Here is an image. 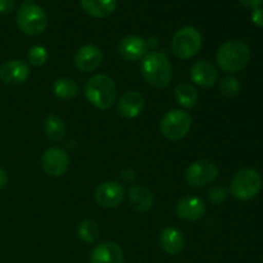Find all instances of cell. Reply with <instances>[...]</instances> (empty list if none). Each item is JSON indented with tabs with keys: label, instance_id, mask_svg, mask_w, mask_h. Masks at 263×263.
I'll return each mask as SVG.
<instances>
[{
	"label": "cell",
	"instance_id": "20",
	"mask_svg": "<svg viewBox=\"0 0 263 263\" xmlns=\"http://www.w3.org/2000/svg\"><path fill=\"white\" fill-rule=\"evenodd\" d=\"M80 4L90 17L107 18L115 12L117 0H80Z\"/></svg>",
	"mask_w": 263,
	"mask_h": 263
},
{
	"label": "cell",
	"instance_id": "31",
	"mask_svg": "<svg viewBox=\"0 0 263 263\" xmlns=\"http://www.w3.org/2000/svg\"><path fill=\"white\" fill-rule=\"evenodd\" d=\"M8 182V174L5 172V170H3L2 167H0V189H3V187L7 185Z\"/></svg>",
	"mask_w": 263,
	"mask_h": 263
},
{
	"label": "cell",
	"instance_id": "8",
	"mask_svg": "<svg viewBox=\"0 0 263 263\" xmlns=\"http://www.w3.org/2000/svg\"><path fill=\"white\" fill-rule=\"evenodd\" d=\"M218 174H220V170L215 162L208 161V159H199L187 167L185 172V180L190 187L200 189L215 181L218 177Z\"/></svg>",
	"mask_w": 263,
	"mask_h": 263
},
{
	"label": "cell",
	"instance_id": "19",
	"mask_svg": "<svg viewBox=\"0 0 263 263\" xmlns=\"http://www.w3.org/2000/svg\"><path fill=\"white\" fill-rule=\"evenodd\" d=\"M159 244L162 249L170 256H177L181 253L185 248V238L181 231L177 228L170 226L161 233L159 236Z\"/></svg>",
	"mask_w": 263,
	"mask_h": 263
},
{
	"label": "cell",
	"instance_id": "28",
	"mask_svg": "<svg viewBox=\"0 0 263 263\" xmlns=\"http://www.w3.org/2000/svg\"><path fill=\"white\" fill-rule=\"evenodd\" d=\"M15 0H0V15H7L14 9Z\"/></svg>",
	"mask_w": 263,
	"mask_h": 263
},
{
	"label": "cell",
	"instance_id": "9",
	"mask_svg": "<svg viewBox=\"0 0 263 263\" xmlns=\"http://www.w3.org/2000/svg\"><path fill=\"white\" fill-rule=\"evenodd\" d=\"M41 167L48 176H63L69 167L68 154L59 146L48 148L41 157Z\"/></svg>",
	"mask_w": 263,
	"mask_h": 263
},
{
	"label": "cell",
	"instance_id": "17",
	"mask_svg": "<svg viewBox=\"0 0 263 263\" xmlns=\"http://www.w3.org/2000/svg\"><path fill=\"white\" fill-rule=\"evenodd\" d=\"M144 97L139 91H126L117 102V112L125 118H136L144 109Z\"/></svg>",
	"mask_w": 263,
	"mask_h": 263
},
{
	"label": "cell",
	"instance_id": "25",
	"mask_svg": "<svg viewBox=\"0 0 263 263\" xmlns=\"http://www.w3.org/2000/svg\"><path fill=\"white\" fill-rule=\"evenodd\" d=\"M240 91V82L236 77H223L220 82V92L226 98H234Z\"/></svg>",
	"mask_w": 263,
	"mask_h": 263
},
{
	"label": "cell",
	"instance_id": "18",
	"mask_svg": "<svg viewBox=\"0 0 263 263\" xmlns=\"http://www.w3.org/2000/svg\"><path fill=\"white\" fill-rule=\"evenodd\" d=\"M128 203L136 212H148L154 205V195L144 185H133L128 190Z\"/></svg>",
	"mask_w": 263,
	"mask_h": 263
},
{
	"label": "cell",
	"instance_id": "6",
	"mask_svg": "<svg viewBox=\"0 0 263 263\" xmlns=\"http://www.w3.org/2000/svg\"><path fill=\"white\" fill-rule=\"evenodd\" d=\"M202 33L195 27L180 28L171 41L172 51L180 59H190L195 57L202 49Z\"/></svg>",
	"mask_w": 263,
	"mask_h": 263
},
{
	"label": "cell",
	"instance_id": "29",
	"mask_svg": "<svg viewBox=\"0 0 263 263\" xmlns=\"http://www.w3.org/2000/svg\"><path fill=\"white\" fill-rule=\"evenodd\" d=\"M252 22L258 27H263V8H257L252 13Z\"/></svg>",
	"mask_w": 263,
	"mask_h": 263
},
{
	"label": "cell",
	"instance_id": "14",
	"mask_svg": "<svg viewBox=\"0 0 263 263\" xmlns=\"http://www.w3.org/2000/svg\"><path fill=\"white\" fill-rule=\"evenodd\" d=\"M148 49L146 40L136 35L125 36L118 44V53L127 62L140 61L146 55Z\"/></svg>",
	"mask_w": 263,
	"mask_h": 263
},
{
	"label": "cell",
	"instance_id": "11",
	"mask_svg": "<svg viewBox=\"0 0 263 263\" xmlns=\"http://www.w3.org/2000/svg\"><path fill=\"white\" fill-rule=\"evenodd\" d=\"M125 198V189L117 181H104L95 189V200L103 208H116Z\"/></svg>",
	"mask_w": 263,
	"mask_h": 263
},
{
	"label": "cell",
	"instance_id": "3",
	"mask_svg": "<svg viewBox=\"0 0 263 263\" xmlns=\"http://www.w3.org/2000/svg\"><path fill=\"white\" fill-rule=\"evenodd\" d=\"M216 61L222 71L236 73L251 61V49L241 40H229L218 48Z\"/></svg>",
	"mask_w": 263,
	"mask_h": 263
},
{
	"label": "cell",
	"instance_id": "1",
	"mask_svg": "<svg viewBox=\"0 0 263 263\" xmlns=\"http://www.w3.org/2000/svg\"><path fill=\"white\" fill-rule=\"evenodd\" d=\"M85 97L100 110H108L117 102V86L108 74H95L85 85Z\"/></svg>",
	"mask_w": 263,
	"mask_h": 263
},
{
	"label": "cell",
	"instance_id": "24",
	"mask_svg": "<svg viewBox=\"0 0 263 263\" xmlns=\"http://www.w3.org/2000/svg\"><path fill=\"white\" fill-rule=\"evenodd\" d=\"M77 236L85 244H94L100 236V228L97 221L84 220L77 228Z\"/></svg>",
	"mask_w": 263,
	"mask_h": 263
},
{
	"label": "cell",
	"instance_id": "16",
	"mask_svg": "<svg viewBox=\"0 0 263 263\" xmlns=\"http://www.w3.org/2000/svg\"><path fill=\"white\" fill-rule=\"evenodd\" d=\"M190 77L195 85L208 89L217 82L218 72L211 62L197 61L190 68Z\"/></svg>",
	"mask_w": 263,
	"mask_h": 263
},
{
	"label": "cell",
	"instance_id": "10",
	"mask_svg": "<svg viewBox=\"0 0 263 263\" xmlns=\"http://www.w3.org/2000/svg\"><path fill=\"white\" fill-rule=\"evenodd\" d=\"M30 73L28 64L21 59H12L0 66V81L9 86L25 84L30 77Z\"/></svg>",
	"mask_w": 263,
	"mask_h": 263
},
{
	"label": "cell",
	"instance_id": "32",
	"mask_svg": "<svg viewBox=\"0 0 263 263\" xmlns=\"http://www.w3.org/2000/svg\"><path fill=\"white\" fill-rule=\"evenodd\" d=\"M262 263H263V262H262Z\"/></svg>",
	"mask_w": 263,
	"mask_h": 263
},
{
	"label": "cell",
	"instance_id": "13",
	"mask_svg": "<svg viewBox=\"0 0 263 263\" xmlns=\"http://www.w3.org/2000/svg\"><path fill=\"white\" fill-rule=\"evenodd\" d=\"M207 212L205 204L203 200L198 197L193 195H186L181 198L176 204V215L180 220L189 221H198L203 217Z\"/></svg>",
	"mask_w": 263,
	"mask_h": 263
},
{
	"label": "cell",
	"instance_id": "12",
	"mask_svg": "<svg viewBox=\"0 0 263 263\" xmlns=\"http://www.w3.org/2000/svg\"><path fill=\"white\" fill-rule=\"evenodd\" d=\"M103 62V51L94 44L81 46L74 55V66L81 72H92L100 67Z\"/></svg>",
	"mask_w": 263,
	"mask_h": 263
},
{
	"label": "cell",
	"instance_id": "26",
	"mask_svg": "<svg viewBox=\"0 0 263 263\" xmlns=\"http://www.w3.org/2000/svg\"><path fill=\"white\" fill-rule=\"evenodd\" d=\"M49 54L44 46L41 45H35L28 50L27 53V59L32 66L35 67H41L48 62Z\"/></svg>",
	"mask_w": 263,
	"mask_h": 263
},
{
	"label": "cell",
	"instance_id": "21",
	"mask_svg": "<svg viewBox=\"0 0 263 263\" xmlns=\"http://www.w3.org/2000/svg\"><path fill=\"white\" fill-rule=\"evenodd\" d=\"M175 98H176L177 103L182 108L192 109V108H194L198 104L199 95H198L197 89L192 84L181 82V84H179L175 87Z\"/></svg>",
	"mask_w": 263,
	"mask_h": 263
},
{
	"label": "cell",
	"instance_id": "7",
	"mask_svg": "<svg viewBox=\"0 0 263 263\" xmlns=\"http://www.w3.org/2000/svg\"><path fill=\"white\" fill-rule=\"evenodd\" d=\"M193 118L182 109L168 110L162 117L159 128L162 135L171 141H179L187 135L192 127Z\"/></svg>",
	"mask_w": 263,
	"mask_h": 263
},
{
	"label": "cell",
	"instance_id": "23",
	"mask_svg": "<svg viewBox=\"0 0 263 263\" xmlns=\"http://www.w3.org/2000/svg\"><path fill=\"white\" fill-rule=\"evenodd\" d=\"M79 91V85L72 79H67V77L58 79L53 85L54 95L62 100L73 99L77 97Z\"/></svg>",
	"mask_w": 263,
	"mask_h": 263
},
{
	"label": "cell",
	"instance_id": "30",
	"mask_svg": "<svg viewBox=\"0 0 263 263\" xmlns=\"http://www.w3.org/2000/svg\"><path fill=\"white\" fill-rule=\"evenodd\" d=\"M263 0H240L241 4L244 5V7L249 8V9H257V8L261 7Z\"/></svg>",
	"mask_w": 263,
	"mask_h": 263
},
{
	"label": "cell",
	"instance_id": "4",
	"mask_svg": "<svg viewBox=\"0 0 263 263\" xmlns=\"http://www.w3.org/2000/svg\"><path fill=\"white\" fill-rule=\"evenodd\" d=\"M17 26L28 36H39L48 27V15L45 10L32 2H26L18 8Z\"/></svg>",
	"mask_w": 263,
	"mask_h": 263
},
{
	"label": "cell",
	"instance_id": "15",
	"mask_svg": "<svg viewBox=\"0 0 263 263\" xmlns=\"http://www.w3.org/2000/svg\"><path fill=\"white\" fill-rule=\"evenodd\" d=\"M90 263H125V256L117 243L103 241L90 253Z\"/></svg>",
	"mask_w": 263,
	"mask_h": 263
},
{
	"label": "cell",
	"instance_id": "22",
	"mask_svg": "<svg viewBox=\"0 0 263 263\" xmlns=\"http://www.w3.org/2000/svg\"><path fill=\"white\" fill-rule=\"evenodd\" d=\"M44 131L50 140L61 141L66 136L67 127L63 118L57 115H50L46 117L45 123H44Z\"/></svg>",
	"mask_w": 263,
	"mask_h": 263
},
{
	"label": "cell",
	"instance_id": "27",
	"mask_svg": "<svg viewBox=\"0 0 263 263\" xmlns=\"http://www.w3.org/2000/svg\"><path fill=\"white\" fill-rule=\"evenodd\" d=\"M228 199V190L222 186H213L208 190V200L216 205L222 204Z\"/></svg>",
	"mask_w": 263,
	"mask_h": 263
},
{
	"label": "cell",
	"instance_id": "2",
	"mask_svg": "<svg viewBox=\"0 0 263 263\" xmlns=\"http://www.w3.org/2000/svg\"><path fill=\"white\" fill-rule=\"evenodd\" d=\"M140 69L145 81L157 89L168 86L174 76L168 58L159 51H152L146 54L141 62Z\"/></svg>",
	"mask_w": 263,
	"mask_h": 263
},
{
	"label": "cell",
	"instance_id": "5",
	"mask_svg": "<svg viewBox=\"0 0 263 263\" xmlns=\"http://www.w3.org/2000/svg\"><path fill=\"white\" fill-rule=\"evenodd\" d=\"M262 189V176L257 170L243 168L235 174L230 185V194L235 199L249 200L259 194Z\"/></svg>",
	"mask_w": 263,
	"mask_h": 263
}]
</instances>
